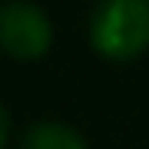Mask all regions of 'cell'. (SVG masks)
Here are the masks:
<instances>
[{
    "label": "cell",
    "mask_w": 149,
    "mask_h": 149,
    "mask_svg": "<svg viewBox=\"0 0 149 149\" xmlns=\"http://www.w3.org/2000/svg\"><path fill=\"white\" fill-rule=\"evenodd\" d=\"M90 43L106 60H133L149 47V0H96Z\"/></svg>",
    "instance_id": "obj_1"
},
{
    "label": "cell",
    "mask_w": 149,
    "mask_h": 149,
    "mask_svg": "<svg viewBox=\"0 0 149 149\" xmlns=\"http://www.w3.org/2000/svg\"><path fill=\"white\" fill-rule=\"evenodd\" d=\"M20 149H90L83 133L63 119H37L23 129Z\"/></svg>",
    "instance_id": "obj_3"
},
{
    "label": "cell",
    "mask_w": 149,
    "mask_h": 149,
    "mask_svg": "<svg viewBox=\"0 0 149 149\" xmlns=\"http://www.w3.org/2000/svg\"><path fill=\"white\" fill-rule=\"evenodd\" d=\"M7 136H10V116H7V106L0 103V149H3Z\"/></svg>",
    "instance_id": "obj_4"
},
{
    "label": "cell",
    "mask_w": 149,
    "mask_h": 149,
    "mask_svg": "<svg viewBox=\"0 0 149 149\" xmlns=\"http://www.w3.org/2000/svg\"><path fill=\"white\" fill-rule=\"evenodd\" d=\"M53 43V20L37 0L0 3V50L13 60H37Z\"/></svg>",
    "instance_id": "obj_2"
}]
</instances>
